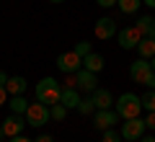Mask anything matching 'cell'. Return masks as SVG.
Instances as JSON below:
<instances>
[{
	"instance_id": "6da1fadb",
	"label": "cell",
	"mask_w": 155,
	"mask_h": 142,
	"mask_svg": "<svg viewBox=\"0 0 155 142\" xmlns=\"http://www.w3.org/2000/svg\"><path fill=\"white\" fill-rule=\"evenodd\" d=\"M60 96H62V85L57 83V78H41L36 83V101L52 106V104H60Z\"/></svg>"
},
{
	"instance_id": "7a4b0ae2",
	"label": "cell",
	"mask_w": 155,
	"mask_h": 142,
	"mask_svg": "<svg viewBox=\"0 0 155 142\" xmlns=\"http://www.w3.org/2000/svg\"><path fill=\"white\" fill-rule=\"evenodd\" d=\"M114 106H116L114 111L119 114V119H134V116H140V111H142V101H140V96H134V93H122Z\"/></svg>"
},
{
	"instance_id": "3957f363",
	"label": "cell",
	"mask_w": 155,
	"mask_h": 142,
	"mask_svg": "<svg viewBox=\"0 0 155 142\" xmlns=\"http://www.w3.org/2000/svg\"><path fill=\"white\" fill-rule=\"evenodd\" d=\"M26 124L28 127H44L47 121L52 119L49 116V106L47 104H41V101H34V104H28V109H26Z\"/></svg>"
},
{
	"instance_id": "277c9868",
	"label": "cell",
	"mask_w": 155,
	"mask_h": 142,
	"mask_svg": "<svg viewBox=\"0 0 155 142\" xmlns=\"http://www.w3.org/2000/svg\"><path fill=\"white\" fill-rule=\"evenodd\" d=\"M145 119H140V116H134V119H124V124H122V140H129V142H137L140 137L145 134Z\"/></svg>"
},
{
	"instance_id": "5b68a950",
	"label": "cell",
	"mask_w": 155,
	"mask_h": 142,
	"mask_svg": "<svg viewBox=\"0 0 155 142\" xmlns=\"http://www.w3.org/2000/svg\"><path fill=\"white\" fill-rule=\"evenodd\" d=\"M80 67H83V57L75 54V52H62L57 57V70H62L65 75H75Z\"/></svg>"
},
{
	"instance_id": "8992f818",
	"label": "cell",
	"mask_w": 155,
	"mask_h": 142,
	"mask_svg": "<svg viewBox=\"0 0 155 142\" xmlns=\"http://www.w3.org/2000/svg\"><path fill=\"white\" fill-rule=\"evenodd\" d=\"M119 121V114H116L114 109H96L93 111V127L96 129H111V127Z\"/></svg>"
},
{
	"instance_id": "52a82bcc",
	"label": "cell",
	"mask_w": 155,
	"mask_h": 142,
	"mask_svg": "<svg viewBox=\"0 0 155 142\" xmlns=\"http://www.w3.org/2000/svg\"><path fill=\"white\" fill-rule=\"evenodd\" d=\"M140 39H142V34H140L137 26H124V28H119V47H122V49H137Z\"/></svg>"
},
{
	"instance_id": "ba28073f",
	"label": "cell",
	"mask_w": 155,
	"mask_h": 142,
	"mask_svg": "<svg viewBox=\"0 0 155 142\" xmlns=\"http://www.w3.org/2000/svg\"><path fill=\"white\" fill-rule=\"evenodd\" d=\"M150 60H142V57H137V60L132 62V67H129V78H132V83H145L150 78Z\"/></svg>"
},
{
	"instance_id": "9c48e42d",
	"label": "cell",
	"mask_w": 155,
	"mask_h": 142,
	"mask_svg": "<svg viewBox=\"0 0 155 142\" xmlns=\"http://www.w3.org/2000/svg\"><path fill=\"white\" fill-rule=\"evenodd\" d=\"M93 34L98 39H114L116 36V21H114V18H109V16L98 18L96 26H93Z\"/></svg>"
},
{
	"instance_id": "30bf717a",
	"label": "cell",
	"mask_w": 155,
	"mask_h": 142,
	"mask_svg": "<svg viewBox=\"0 0 155 142\" xmlns=\"http://www.w3.org/2000/svg\"><path fill=\"white\" fill-rule=\"evenodd\" d=\"M75 80H78V88L85 93H93L96 88H98V78H96V72H88V70H80L75 72Z\"/></svg>"
},
{
	"instance_id": "8fae6325",
	"label": "cell",
	"mask_w": 155,
	"mask_h": 142,
	"mask_svg": "<svg viewBox=\"0 0 155 142\" xmlns=\"http://www.w3.org/2000/svg\"><path fill=\"white\" fill-rule=\"evenodd\" d=\"M0 127H3V132H5V137H16V134H21V132H23L26 119H21V114H11Z\"/></svg>"
},
{
	"instance_id": "7c38bea8",
	"label": "cell",
	"mask_w": 155,
	"mask_h": 142,
	"mask_svg": "<svg viewBox=\"0 0 155 142\" xmlns=\"http://www.w3.org/2000/svg\"><path fill=\"white\" fill-rule=\"evenodd\" d=\"M91 98H93L96 109H111V106H114V96H111V91H106V88H96V91L91 93Z\"/></svg>"
},
{
	"instance_id": "4fadbf2b",
	"label": "cell",
	"mask_w": 155,
	"mask_h": 142,
	"mask_svg": "<svg viewBox=\"0 0 155 142\" xmlns=\"http://www.w3.org/2000/svg\"><path fill=\"white\" fill-rule=\"evenodd\" d=\"M5 91L8 96H23V91H26V78L21 75H8V83H5Z\"/></svg>"
},
{
	"instance_id": "5bb4252c",
	"label": "cell",
	"mask_w": 155,
	"mask_h": 142,
	"mask_svg": "<svg viewBox=\"0 0 155 142\" xmlns=\"http://www.w3.org/2000/svg\"><path fill=\"white\" fill-rule=\"evenodd\" d=\"M83 70L96 72V75H98V72L104 70V57H101V54H96V52L85 54V57H83Z\"/></svg>"
},
{
	"instance_id": "9a60e30c",
	"label": "cell",
	"mask_w": 155,
	"mask_h": 142,
	"mask_svg": "<svg viewBox=\"0 0 155 142\" xmlns=\"http://www.w3.org/2000/svg\"><path fill=\"white\" fill-rule=\"evenodd\" d=\"M60 104L65 106V109H78V104H80V96H78V88H62Z\"/></svg>"
},
{
	"instance_id": "2e32d148",
	"label": "cell",
	"mask_w": 155,
	"mask_h": 142,
	"mask_svg": "<svg viewBox=\"0 0 155 142\" xmlns=\"http://www.w3.org/2000/svg\"><path fill=\"white\" fill-rule=\"evenodd\" d=\"M134 26L140 28V34L147 39H155V18L153 16H140V21L134 23Z\"/></svg>"
},
{
	"instance_id": "e0dca14e",
	"label": "cell",
	"mask_w": 155,
	"mask_h": 142,
	"mask_svg": "<svg viewBox=\"0 0 155 142\" xmlns=\"http://www.w3.org/2000/svg\"><path fill=\"white\" fill-rule=\"evenodd\" d=\"M137 54L142 57V60H150V57H155V39H147L142 36L137 44Z\"/></svg>"
},
{
	"instance_id": "ac0fdd59",
	"label": "cell",
	"mask_w": 155,
	"mask_h": 142,
	"mask_svg": "<svg viewBox=\"0 0 155 142\" xmlns=\"http://www.w3.org/2000/svg\"><path fill=\"white\" fill-rule=\"evenodd\" d=\"M8 106H11V114H26L28 101L23 98V96H11V98H8Z\"/></svg>"
},
{
	"instance_id": "d6986e66",
	"label": "cell",
	"mask_w": 155,
	"mask_h": 142,
	"mask_svg": "<svg viewBox=\"0 0 155 142\" xmlns=\"http://www.w3.org/2000/svg\"><path fill=\"white\" fill-rule=\"evenodd\" d=\"M140 3H142V0H116L119 11L127 13V16H132V13H137V11H140Z\"/></svg>"
},
{
	"instance_id": "ffe728a7",
	"label": "cell",
	"mask_w": 155,
	"mask_h": 142,
	"mask_svg": "<svg viewBox=\"0 0 155 142\" xmlns=\"http://www.w3.org/2000/svg\"><path fill=\"white\" fill-rule=\"evenodd\" d=\"M49 116H52L54 121H62V119L67 116V109H65L62 104H52V106H49Z\"/></svg>"
},
{
	"instance_id": "44dd1931",
	"label": "cell",
	"mask_w": 155,
	"mask_h": 142,
	"mask_svg": "<svg viewBox=\"0 0 155 142\" xmlns=\"http://www.w3.org/2000/svg\"><path fill=\"white\" fill-rule=\"evenodd\" d=\"M140 101H142V109H147V111H155V91H147V93H142V96H140Z\"/></svg>"
},
{
	"instance_id": "7402d4cb",
	"label": "cell",
	"mask_w": 155,
	"mask_h": 142,
	"mask_svg": "<svg viewBox=\"0 0 155 142\" xmlns=\"http://www.w3.org/2000/svg\"><path fill=\"white\" fill-rule=\"evenodd\" d=\"M78 111H80V114H93V111H96L93 98H80V104H78Z\"/></svg>"
},
{
	"instance_id": "603a6c76",
	"label": "cell",
	"mask_w": 155,
	"mask_h": 142,
	"mask_svg": "<svg viewBox=\"0 0 155 142\" xmlns=\"http://www.w3.org/2000/svg\"><path fill=\"white\" fill-rule=\"evenodd\" d=\"M72 52H75V54H80V57H85V54H91L93 49H91V41H78Z\"/></svg>"
},
{
	"instance_id": "cb8c5ba5",
	"label": "cell",
	"mask_w": 155,
	"mask_h": 142,
	"mask_svg": "<svg viewBox=\"0 0 155 142\" xmlns=\"http://www.w3.org/2000/svg\"><path fill=\"white\" fill-rule=\"evenodd\" d=\"M101 142H122V134L116 129H104V140Z\"/></svg>"
},
{
	"instance_id": "d4e9b609",
	"label": "cell",
	"mask_w": 155,
	"mask_h": 142,
	"mask_svg": "<svg viewBox=\"0 0 155 142\" xmlns=\"http://www.w3.org/2000/svg\"><path fill=\"white\" fill-rule=\"evenodd\" d=\"M145 127H147V129H155V111H150V114L145 116Z\"/></svg>"
},
{
	"instance_id": "484cf974",
	"label": "cell",
	"mask_w": 155,
	"mask_h": 142,
	"mask_svg": "<svg viewBox=\"0 0 155 142\" xmlns=\"http://www.w3.org/2000/svg\"><path fill=\"white\" fill-rule=\"evenodd\" d=\"M8 98H11V96H8L5 85H0V106H3V104H8Z\"/></svg>"
},
{
	"instance_id": "4316f807",
	"label": "cell",
	"mask_w": 155,
	"mask_h": 142,
	"mask_svg": "<svg viewBox=\"0 0 155 142\" xmlns=\"http://www.w3.org/2000/svg\"><path fill=\"white\" fill-rule=\"evenodd\" d=\"M8 142H34V140H28L23 134H16V137H8Z\"/></svg>"
},
{
	"instance_id": "83f0119b",
	"label": "cell",
	"mask_w": 155,
	"mask_h": 142,
	"mask_svg": "<svg viewBox=\"0 0 155 142\" xmlns=\"http://www.w3.org/2000/svg\"><path fill=\"white\" fill-rule=\"evenodd\" d=\"M145 85H147L150 91H155V72H150V78L145 80Z\"/></svg>"
},
{
	"instance_id": "f1b7e54d",
	"label": "cell",
	"mask_w": 155,
	"mask_h": 142,
	"mask_svg": "<svg viewBox=\"0 0 155 142\" xmlns=\"http://www.w3.org/2000/svg\"><path fill=\"white\" fill-rule=\"evenodd\" d=\"M34 142H54V137H52V134H39Z\"/></svg>"
},
{
	"instance_id": "f546056e",
	"label": "cell",
	"mask_w": 155,
	"mask_h": 142,
	"mask_svg": "<svg viewBox=\"0 0 155 142\" xmlns=\"http://www.w3.org/2000/svg\"><path fill=\"white\" fill-rule=\"evenodd\" d=\"M101 8H111V5H116V0H96Z\"/></svg>"
},
{
	"instance_id": "4dcf8cb0",
	"label": "cell",
	"mask_w": 155,
	"mask_h": 142,
	"mask_svg": "<svg viewBox=\"0 0 155 142\" xmlns=\"http://www.w3.org/2000/svg\"><path fill=\"white\" fill-rule=\"evenodd\" d=\"M5 83H8V72L0 70V85H5Z\"/></svg>"
},
{
	"instance_id": "1f68e13d",
	"label": "cell",
	"mask_w": 155,
	"mask_h": 142,
	"mask_svg": "<svg viewBox=\"0 0 155 142\" xmlns=\"http://www.w3.org/2000/svg\"><path fill=\"white\" fill-rule=\"evenodd\" d=\"M140 142H155V137H145L142 134V137H140Z\"/></svg>"
},
{
	"instance_id": "d6a6232c",
	"label": "cell",
	"mask_w": 155,
	"mask_h": 142,
	"mask_svg": "<svg viewBox=\"0 0 155 142\" xmlns=\"http://www.w3.org/2000/svg\"><path fill=\"white\" fill-rule=\"evenodd\" d=\"M142 3H145L147 8H155V0H142Z\"/></svg>"
},
{
	"instance_id": "836d02e7",
	"label": "cell",
	"mask_w": 155,
	"mask_h": 142,
	"mask_svg": "<svg viewBox=\"0 0 155 142\" xmlns=\"http://www.w3.org/2000/svg\"><path fill=\"white\" fill-rule=\"evenodd\" d=\"M150 70L155 72V57H150Z\"/></svg>"
},
{
	"instance_id": "e575fe53",
	"label": "cell",
	"mask_w": 155,
	"mask_h": 142,
	"mask_svg": "<svg viewBox=\"0 0 155 142\" xmlns=\"http://www.w3.org/2000/svg\"><path fill=\"white\" fill-rule=\"evenodd\" d=\"M3 137H5V132H3V127H0V140H3Z\"/></svg>"
},
{
	"instance_id": "d590c367",
	"label": "cell",
	"mask_w": 155,
	"mask_h": 142,
	"mask_svg": "<svg viewBox=\"0 0 155 142\" xmlns=\"http://www.w3.org/2000/svg\"><path fill=\"white\" fill-rule=\"evenodd\" d=\"M49 3H57V5H60V3H65V0H49Z\"/></svg>"
},
{
	"instance_id": "8d00e7d4",
	"label": "cell",
	"mask_w": 155,
	"mask_h": 142,
	"mask_svg": "<svg viewBox=\"0 0 155 142\" xmlns=\"http://www.w3.org/2000/svg\"><path fill=\"white\" fill-rule=\"evenodd\" d=\"M124 142H129V140H124Z\"/></svg>"
}]
</instances>
